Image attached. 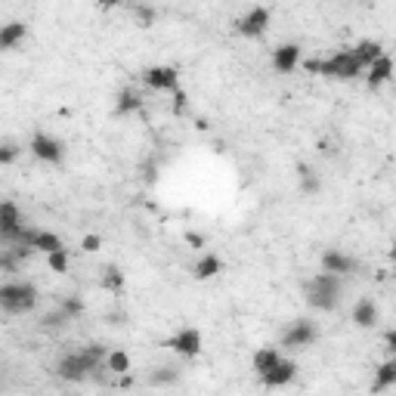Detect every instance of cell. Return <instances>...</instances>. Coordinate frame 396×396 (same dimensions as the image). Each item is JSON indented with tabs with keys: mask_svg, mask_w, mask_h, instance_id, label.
<instances>
[{
	"mask_svg": "<svg viewBox=\"0 0 396 396\" xmlns=\"http://www.w3.org/2000/svg\"><path fill=\"white\" fill-rule=\"evenodd\" d=\"M136 109H143V96L136 93V90H130V87H124L121 93H118V102H115V112L118 115H130V112H136Z\"/></svg>",
	"mask_w": 396,
	"mask_h": 396,
	"instance_id": "d6986e66",
	"label": "cell"
},
{
	"mask_svg": "<svg viewBox=\"0 0 396 396\" xmlns=\"http://www.w3.org/2000/svg\"><path fill=\"white\" fill-rule=\"evenodd\" d=\"M143 84L152 87V90H180V74L177 68H168V65H155V68H145L143 72Z\"/></svg>",
	"mask_w": 396,
	"mask_h": 396,
	"instance_id": "ba28073f",
	"label": "cell"
},
{
	"mask_svg": "<svg viewBox=\"0 0 396 396\" xmlns=\"http://www.w3.org/2000/svg\"><path fill=\"white\" fill-rule=\"evenodd\" d=\"M68 322H72V316H68L65 310H53V312H47V316L40 319V328L44 331H59V328H65Z\"/></svg>",
	"mask_w": 396,
	"mask_h": 396,
	"instance_id": "603a6c76",
	"label": "cell"
},
{
	"mask_svg": "<svg viewBox=\"0 0 396 396\" xmlns=\"http://www.w3.org/2000/svg\"><path fill=\"white\" fill-rule=\"evenodd\" d=\"M353 56H356V62H359V65H363V68H368V65H372V62L374 59H381V56H384V47H381L378 44V40H359V44L356 47H353Z\"/></svg>",
	"mask_w": 396,
	"mask_h": 396,
	"instance_id": "4fadbf2b",
	"label": "cell"
},
{
	"mask_svg": "<svg viewBox=\"0 0 396 396\" xmlns=\"http://www.w3.org/2000/svg\"><path fill=\"white\" fill-rule=\"evenodd\" d=\"M393 381H396V359L390 356L384 365L378 368V374H374V384H372V390H374V393L387 390V387H393Z\"/></svg>",
	"mask_w": 396,
	"mask_h": 396,
	"instance_id": "44dd1931",
	"label": "cell"
},
{
	"mask_svg": "<svg viewBox=\"0 0 396 396\" xmlns=\"http://www.w3.org/2000/svg\"><path fill=\"white\" fill-rule=\"evenodd\" d=\"M29 29H25V22H6L0 25V50H13L16 44H22Z\"/></svg>",
	"mask_w": 396,
	"mask_h": 396,
	"instance_id": "5bb4252c",
	"label": "cell"
},
{
	"mask_svg": "<svg viewBox=\"0 0 396 396\" xmlns=\"http://www.w3.org/2000/svg\"><path fill=\"white\" fill-rule=\"evenodd\" d=\"M47 260H50V269H53V273H65V269H68V251H65V248H62V251L47 254Z\"/></svg>",
	"mask_w": 396,
	"mask_h": 396,
	"instance_id": "f1b7e54d",
	"label": "cell"
},
{
	"mask_svg": "<svg viewBox=\"0 0 396 396\" xmlns=\"http://www.w3.org/2000/svg\"><path fill=\"white\" fill-rule=\"evenodd\" d=\"M102 363H106V350L100 344H87L81 353H68V356L59 359L56 374L62 381H84L93 372H100Z\"/></svg>",
	"mask_w": 396,
	"mask_h": 396,
	"instance_id": "6da1fadb",
	"label": "cell"
},
{
	"mask_svg": "<svg viewBox=\"0 0 396 396\" xmlns=\"http://www.w3.org/2000/svg\"><path fill=\"white\" fill-rule=\"evenodd\" d=\"M279 350H276V347H260V350L254 353V359H251V365H254V372L257 374H267L269 368H273L276 363H279Z\"/></svg>",
	"mask_w": 396,
	"mask_h": 396,
	"instance_id": "ac0fdd59",
	"label": "cell"
},
{
	"mask_svg": "<svg viewBox=\"0 0 396 396\" xmlns=\"http://www.w3.org/2000/svg\"><path fill=\"white\" fill-rule=\"evenodd\" d=\"M319 338V328L310 322V319H297V322H291L288 328L282 331V347H288V350H297V347H307L312 340Z\"/></svg>",
	"mask_w": 396,
	"mask_h": 396,
	"instance_id": "8992f818",
	"label": "cell"
},
{
	"mask_svg": "<svg viewBox=\"0 0 396 396\" xmlns=\"http://www.w3.org/2000/svg\"><path fill=\"white\" fill-rule=\"evenodd\" d=\"M220 269H223L220 257H217V254H205V257H201V260L196 263V267H192V276H196V279H214Z\"/></svg>",
	"mask_w": 396,
	"mask_h": 396,
	"instance_id": "ffe728a7",
	"label": "cell"
},
{
	"mask_svg": "<svg viewBox=\"0 0 396 396\" xmlns=\"http://www.w3.org/2000/svg\"><path fill=\"white\" fill-rule=\"evenodd\" d=\"M356 269H359L356 257H350V254H344V251H335V248L322 254V273L347 276V273H356Z\"/></svg>",
	"mask_w": 396,
	"mask_h": 396,
	"instance_id": "9c48e42d",
	"label": "cell"
},
{
	"mask_svg": "<svg viewBox=\"0 0 396 396\" xmlns=\"http://www.w3.org/2000/svg\"><path fill=\"white\" fill-rule=\"evenodd\" d=\"M59 310H65L68 316H81V312H84V301H81L78 294H68V297H62V303H59Z\"/></svg>",
	"mask_w": 396,
	"mask_h": 396,
	"instance_id": "4316f807",
	"label": "cell"
},
{
	"mask_svg": "<svg viewBox=\"0 0 396 396\" xmlns=\"http://www.w3.org/2000/svg\"><path fill=\"white\" fill-rule=\"evenodd\" d=\"M134 16L140 19V25H152V22H155V10H152V6H134Z\"/></svg>",
	"mask_w": 396,
	"mask_h": 396,
	"instance_id": "f546056e",
	"label": "cell"
},
{
	"mask_svg": "<svg viewBox=\"0 0 396 396\" xmlns=\"http://www.w3.org/2000/svg\"><path fill=\"white\" fill-rule=\"evenodd\" d=\"M297 186H301L303 196H316V192L322 189V180L312 173L310 164H297Z\"/></svg>",
	"mask_w": 396,
	"mask_h": 396,
	"instance_id": "e0dca14e",
	"label": "cell"
},
{
	"mask_svg": "<svg viewBox=\"0 0 396 396\" xmlns=\"http://www.w3.org/2000/svg\"><path fill=\"white\" fill-rule=\"evenodd\" d=\"M186 241L192 248H205V235H198V232H186Z\"/></svg>",
	"mask_w": 396,
	"mask_h": 396,
	"instance_id": "836d02e7",
	"label": "cell"
},
{
	"mask_svg": "<svg viewBox=\"0 0 396 396\" xmlns=\"http://www.w3.org/2000/svg\"><path fill=\"white\" fill-rule=\"evenodd\" d=\"M269 25V10L267 6H254L251 13H245V16L235 22V31L245 34V38H260L263 31H267Z\"/></svg>",
	"mask_w": 396,
	"mask_h": 396,
	"instance_id": "52a82bcc",
	"label": "cell"
},
{
	"mask_svg": "<svg viewBox=\"0 0 396 396\" xmlns=\"http://www.w3.org/2000/svg\"><path fill=\"white\" fill-rule=\"evenodd\" d=\"M294 374H297V365L288 363V359H279V363L269 368L267 374H260V381L267 387H285V384H291V381H294Z\"/></svg>",
	"mask_w": 396,
	"mask_h": 396,
	"instance_id": "8fae6325",
	"label": "cell"
},
{
	"mask_svg": "<svg viewBox=\"0 0 396 396\" xmlns=\"http://www.w3.org/2000/svg\"><path fill=\"white\" fill-rule=\"evenodd\" d=\"M106 368L112 374H127L130 372V356L124 350H115V353H109L106 356Z\"/></svg>",
	"mask_w": 396,
	"mask_h": 396,
	"instance_id": "cb8c5ba5",
	"label": "cell"
},
{
	"mask_svg": "<svg viewBox=\"0 0 396 396\" xmlns=\"http://www.w3.org/2000/svg\"><path fill=\"white\" fill-rule=\"evenodd\" d=\"M29 149H31L34 158H40V161H47V164H59L62 155H65V145H62L56 136H50V134H34L31 143H29Z\"/></svg>",
	"mask_w": 396,
	"mask_h": 396,
	"instance_id": "5b68a950",
	"label": "cell"
},
{
	"mask_svg": "<svg viewBox=\"0 0 396 396\" xmlns=\"http://www.w3.org/2000/svg\"><path fill=\"white\" fill-rule=\"evenodd\" d=\"M19 145L13 143V140H0V164H13L19 158Z\"/></svg>",
	"mask_w": 396,
	"mask_h": 396,
	"instance_id": "83f0119b",
	"label": "cell"
},
{
	"mask_svg": "<svg viewBox=\"0 0 396 396\" xmlns=\"http://www.w3.org/2000/svg\"><path fill=\"white\" fill-rule=\"evenodd\" d=\"M100 245H102L100 235H87V239L81 241V248H84V251H100Z\"/></svg>",
	"mask_w": 396,
	"mask_h": 396,
	"instance_id": "4dcf8cb0",
	"label": "cell"
},
{
	"mask_svg": "<svg viewBox=\"0 0 396 396\" xmlns=\"http://www.w3.org/2000/svg\"><path fill=\"white\" fill-rule=\"evenodd\" d=\"M100 288L112 291V294H121L124 291V273L118 267H106V273H102V279H100Z\"/></svg>",
	"mask_w": 396,
	"mask_h": 396,
	"instance_id": "7402d4cb",
	"label": "cell"
},
{
	"mask_svg": "<svg viewBox=\"0 0 396 396\" xmlns=\"http://www.w3.org/2000/svg\"><path fill=\"white\" fill-rule=\"evenodd\" d=\"M390 72H393V62L390 56H381V59H374L372 65H368V87H381L384 81H390Z\"/></svg>",
	"mask_w": 396,
	"mask_h": 396,
	"instance_id": "2e32d148",
	"label": "cell"
},
{
	"mask_svg": "<svg viewBox=\"0 0 396 396\" xmlns=\"http://www.w3.org/2000/svg\"><path fill=\"white\" fill-rule=\"evenodd\" d=\"M38 303V288L31 282L0 285V310L3 312H29Z\"/></svg>",
	"mask_w": 396,
	"mask_h": 396,
	"instance_id": "277c9868",
	"label": "cell"
},
{
	"mask_svg": "<svg viewBox=\"0 0 396 396\" xmlns=\"http://www.w3.org/2000/svg\"><path fill=\"white\" fill-rule=\"evenodd\" d=\"M297 62H301V47L297 44H282L279 50H273V65L279 72H294Z\"/></svg>",
	"mask_w": 396,
	"mask_h": 396,
	"instance_id": "7c38bea8",
	"label": "cell"
},
{
	"mask_svg": "<svg viewBox=\"0 0 396 396\" xmlns=\"http://www.w3.org/2000/svg\"><path fill=\"white\" fill-rule=\"evenodd\" d=\"M384 350H387V359H390L393 350H396V331H387L384 335Z\"/></svg>",
	"mask_w": 396,
	"mask_h": 396,
	"instance_id": "d6a6232c",
	"label": "cell"
},
{
	"mask_svg": "<svg viewBox=\"0 0 396 396\" xmlns=\"http://www.w3.org/2000/svg\"><path fill=\"white\" fill-rule=\"evenodd\" d=\"M307 68L312 74H328V78H340V81H350L356 74H363V65H359L350 50H338L331 59H310Z\"/></svg>",
	"mask_w": 396,
	"mask_h": 396,
	"instance_id": "3957f363",
	"label": "cell"
},
{
	"mask_svg": "<svg viewBox=\"0 0 396 396\" xmlns=\"http://www.w3.org/2000/svg\"><path fill=\"white\" fill-rule=\"evenodd\" d=\"M353 322H356L359 328H372V325L378 322V307H374L372 297H363V301L353 307Z\"/></svg>",
	"mask_w": 396,
	"mask_h": 396,
	"instance_id": "9a60e30c",
	"label": "cell"
},
{
	"mask_svg": "<svg viewBox=\"0 0 396 396\" xmlns=\"http://www.w3.org/2000/svg\"><path fill=\"white\" fill-rule=\"evenodd\" d=\"M34 251H47V254L62 251V239L56 232H38V239H34Z\"/></svg>",
	"mask_w": 396,
	"mask_h": 396,
	"instance_id": "d4e9b609",
	"label": "cell"
},
{
	"mask_svg": "<svg viewBox=\"0 0 396 396\" xmlns=\"http://www.w3.org/2000/svg\"><path fill=\"white\" fill-rule=\"evenodd\" d=\"M319 152H322V155H328V158H331V155H335L338 149H335V145H331L328 140H319Z\"/></svg>",
	"mask_w": 396,
	"mask_h": 396,
	"instance_id": "e575fe53",
	"label": "cell"
},
{
	"mask_svg": "<svg viewBox=\"0 0 396 396\" xmlns=\"http://www.w3.org/2000/svg\"><path fill=\"white\" fill-rule=\"evenodd\" d=\"M180 374H177V368H171V365H158L155 372H149V384H173Z\"/></svg>",
	"mask_w": 396,
	"mask_h": 396,
	"instance_id": "484cf974",
	"label": "cell"
},
{
	"mask_svg": "<svg viewBox=\"0 0 396 396\" xmlns=\"http://www.w3.org/2000/svg\"><path fill=\"white\" fill-rule=\"evenodd\" d=\"M168 347L173 353H180V356H198L201 353V335L196 328H183L168 340Z\"/></svg>",
	"mask_w": 396,
	"mask_h": 396,
	"instance_id": "30bf717a",
	"label": "cell"
},
{
	"mask_svg": "<svg viewBox=\"0 0 396 396\" xmlns=\"http://www.w3.org/2000/svg\"><path fill=\"white\" fill-rule=\"evenodd\" d=\"M340 291H344V279L340 276H331V273H319L316 279H310L303 285V297L312 310H335L340 303Z\"/></svg>",
	"mask_w": 396,
	"mask_h": 396,
	"instance_id": "7a4b0ae2",
	"label": "cell"
},
{
	"mask_svg": "<svg viewBox=\"0 0 396 396\" xmlns=\"http://www.w3.org/2000/svg\"><path fill=\"white\" fill-rule=\"evenodd\" d=\"M183 109H186V93H183V90H173V112H183Z\"/></svg>",
	"mask_w": 396,
	"mask_h": 396,
	"instance_id": "1f68e13d",
	"label": "cell"
}]
</instances>
